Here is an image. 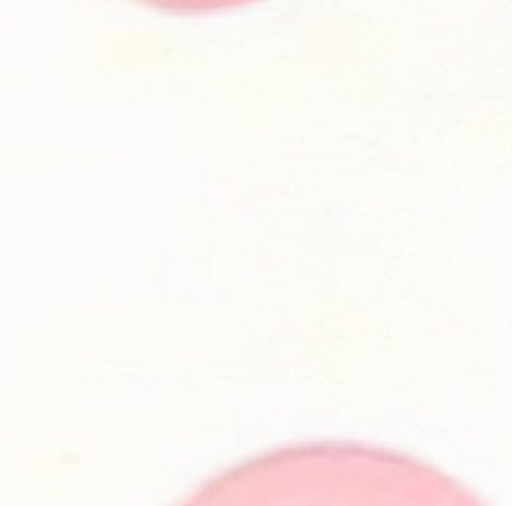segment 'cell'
I'll list each match as a JSON object with an SVG mask.
<instances>
[{
  "label": "cell",
  "mask_w": 512,
  "mask_h": 506,
  "mask_svg": "<svg viewBox=\"0 0 512 506\" xmlns=\"http://www.w3.org/2000/svg\"><path fill=\"white\" fill-rule=\"evenodd\" d=\"M178 506H488L440 468L388 448L324 440L252 456Z\"/></svg>",
  "instance_id": "obj_1"
}]
</instances>
